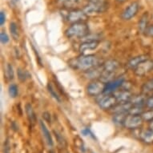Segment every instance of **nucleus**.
Listing matches in <instances>:
<instances>
[{"label": "nucleus", "instance_id": "nucleus-31", "mask_svg": "<svg viewBox=\"0 0 153 153\" xmlns=\"http://www.w3.org/2000/svg\"><path fill=\"white\" fill-rule=\"evenodd\" d=\"M0 40H1V43L3 44H7V43H9L10 38H9L8 35L5 31H2L1 34H0Z\"/></svg>", "mask_w": 153, "mask_h": 153}, {"label": "nucleus", "instance_id": "nucleus-18", "mask_svg": "<svg viewBox=\"0 0 153 153\" xmlns=\"http://www.w3.org/2000/svg\"><path fill=\"white\" fill-rule=\"evenodd\" d=\"M148 27V12H145L142 15L139 21L138 28L140 33H145L147 28Z\"/></svg>", "mask_w": 153, "mask_h": 153}, {"label": "nucleus", "instance_id": "nucleus-5", "mask_svg": "<svg viewBox=\"0 0 153 153\" xmlns=\"http://www.w3.org/2000/svg\"><path fill=\"white\" fill-rule=\"evenodd\" d=\"M106 83L102 80H92L87 87V92L90 96H99L104 92Z\"/></svg>", "mask_w": 153, "mask_h": 153}, {"label": "nucleus", "instance_id": "nucleus-24", "mask_svg": "<svg viewBox=\"0 0 153 153\" xmlns=\"http://www.w3.org/2000/svg\"><path fill=\"white\" fill-rule=\"evenodd\" d=\"M9 30H10V35L15 40L17 41L19 38V29H18V26L15 23H10V27H9Z\"/></svg>", "mask_w": 153, "mask_h": 153}, {"label": "nucleus", "instance_id": "nucleus-12", "mask_svg": "<svg viewBox=\"0 0 153 153\" xmlns=\"http://www.w3.org/2000/svg\"><path fill=\"white\" fill-rule=\"evenodd\" d=\"M103 72V64L98 67H95L94 68H91L90 70L85 71V75L88 78L95 80V79H98L99 78H101V75Z\"/></svg>", "mask_w": 153, "mask_h": 153}, {"label": "nucleus", "instance_id": "nucleus-35", "mask_svg": "<svg viewBox=\"0 0 153 153\" xmlns=\"http://www.w3.org/2000/svg\"><path fill=\"white\" fill-rule=\"evenodd\" d=\"M6 22V15L3 11H1L0 13V25L3 26Z\"/></svg>", "mask_w": 153, "mask_h": 153}, {"label": "nucleus", "instance_id": "nucleus-39", "mask_svg": "<svg viewBox=\"0 0 153 153\" xmlns=\"http://www.w3.org/2000/svg\"><path fill=\"white\" fill-rule=\"evenodd\" d=\"M13 1H14V2H15V3H17L19 0H13Z\"/></svg>", "mask_w": 153, "mask_h": 153}, {"label": "nucleus", "instance_id": "nucleus-16", "mask_svg": "<svg viewBox=\"0 0 153 153\" xmlns=\"http://www.w3.org/2000/svg\"><path fill=\"white\" fill-rule=\"evenodd\" d=\"M147 100L145 94H140V95H133L131 100L130 103L134 106H144Z\"/></svg>", "mask_w": 153, "mask_h": 153}, {"label": "nucleus", "instance_id": "nucleus-27", "mask_svg": "<svg viewBox=\"0 0 153 153\" xmlns=\"http://www.w3.org/2000/svg\"><path fill=\"white\" fill-rule=\"evenodd\" d=\"M48 90L49 91V93L51 94V95L52 96L53 98L55 99V100H57L58 102H61L60 96L59 95V94L57 93V91L55 90V88L52 86L51 83H49L48 84Z\"/></svg>", "mask_w": 153, "mask_h": 153}, {"label": "nucleus", "instance_id": "nucleus-14", "mask_svg": "<svg viewBox=\"0 0 153 153\" xmlns=\"http://www.w3.org/2000/svg\"><path fill=\"white\" fill-rule=\"evenodd\" d=\"M149 58V55H140L138 56H136L134 58L131 59L130 60L128 61V67L130 69H135L136 67H138L141 63H143V61L147 60Z\"/></svg>", "mask_w": 153, "mask_h": 153}, {"label": "nucleus", "instance_id": "nucleus-30", "mask_svg": "<svg viewBox=\"0 0 153 153\" xmlns=\"http://www.w3.org/2000/svg\"><path fill=\"white\" fill-rule=\"evenodd\" d=\"M6 75L10 80L14 79V69L12 65L10 63H7L6 66Z\"/></svg>", "mask_w": 153, "mask_h": 153}, {"label": "nucleus", "instance_id": "nucleus-4", "mask_svg": "<svg viewBox=\"0 0 153 153\" xmlns=\"http://www.w3.org/2000/svg\"><path fill=\"white\" fill-rule=\"evenodd\" d=\"M105 0H89L83 10L88 15L103 12L106 8Z\"/></svg>", "mask_w": 153, "mask_h": 153}, {"label": "nucleus", "instance_id": "nucleus-15", "mask_svg": "<svg viewBox=\"0 0 153 153\" xmlns=\"http://www.w3.org/2000/svg\"><path fill=\"white\" fill-rule=\"evenodd\" d=\"M132 104L130 102L123 103H117L115 107H113L111 110L113 114H118V113H128L130 108H131Z\"/></svg>", "mask_w": 153, "mask_h": 153}, {"label": "nucleus", "instance_id": "nucleus-37", "mask_svg": "<svg viewBox=\"0 0 153 153\" xmlns=\"http://www.w3.org/2000/svg\"><path fill=\"white\" fill-rule=\"evenodd\" d=\"M149 128H150L151 130L153 131V120H152L150 122V125H149Z\"/></svg>", "mask_w": 153, "mask_h": 153}, {"label": "nucleus", "instance_id": "nucleus-21", "mask_svg": "<svg viewBox=\"0 0 153 153\" xmlns=\"http://www.w3.org/2000/svg\"><path fill=\"white\" fill-rule=\"evenodd\" d=\"M82 0H59V2L61 5L64 7L72 8L78 6Z\"/></svg>", "mask_w": 153, "mask_h": 153}, {"label": "nucleus", "instance_id": "nucleus-6", "mask_svg": "<svg viewBox=\"0 0 153 153\" xmlns=\"http://www.w3.org/2000/svg\"><path fill=\"white\" fill-rule=\"evenodd\" d=\"M88 15L84 12V10L79 9H73L70 10L67 16L68 22L71 23H85L88 20Z\"/></svg>", "mask_w": 153, "mask_h": 153}, {"label": "nucleus", "instance_id": "nucleus-2", "mask_svg": "<svg viewBox=\"0 0 153 153\" xmlns=\"http://www.w3.org/2000/svg\"><path fill=\"white\" fill-rule=\"evenodd\" d=\"M89 27L85 23H75L69 27L66 30V35L68 38H82L89 35Z\"/></svg>", "mask_w": 153, "mask_h": 153}, {"label": "nucleus", "instance_id": "nucleus-8", "mask_svg": "<svg viewBox=\"0 0 153 153\" xmlns=\"http://www.w3.org/2000/svg\"><path fill=\"white\" fill-rule=\"evenodd\" d=\"M143 122V120L141 116H134V115L128 114L123 126L130 129H137L140 126L142 125Z\"/></svg>", "mask_w": 153, "mask_h": 153}, {"label": "nucleus", "instance_id": "nucleus-25", "mask_svg": "<svg viewBox=\"0 0 153 153\" xmlns=\"http://www.w3.org/2000/svg\"><path fill=\"white\" fill-rule=\"evenodd\" d=\"M143 111V106H131V108H130V110L128 111V114L130 115H134V116H141Z\"/></svg>", "mask_w": 153, "mask_h": 153}, {"label": "nucleus", "instance_id": "nucleus-13", "mask_svg": "<svg viewBox=\"0 0 153 153\" xmlns=\"http://www.w3.org/2000/svg\"><path fill=\"white\" fill-rule=\"evenodd\" d=\"M100 44L99 40H91V41H84L79 46V51L82 54H84L88 51L95 50V48H98Z\"/></svg>", "mask_w": 153, "mask_h": 153}, {"label": "nucleus", "instance_id": "nucleus-28", "mask_svg": "<svg viewBox=\"0 0 153 153\" xmlns=\"http://www.w3.org/2000/svg\"><path fill=\"white\" fill-rule=\"evenodd\" d=\"M8 92H9V95H10L11 98H16L18 94H19L18 86L16 84H15V83L10 84L9 86V88H8Z\"/></svg>", "mask_w": 153, "mask_h": 153}, {"label": "nucleus", "instance_id": "nucleus-33", "mask_svg": "<svg viewBox=\"0 0 153 153\" xmlns=\"http://www.w3.org/2000/svg\"><path fill=\"white\" fill-rule=\"evenodd\" d=\"M146 35H148L149 37L153 38V25L148 26V27L147 28L145 33H144Z\"/></svg>", "mask_w": 153, "mask_h": 153}, {"label": "nucleus", "instance_id": "nucleus-19", "mask_svg": "<svg viewBox=\"0 0 153 153\" xmlns=\"http://www.w3.org/2000/svg\"><path fill=\"white\" fill-rule=\"evenodd\" d=\"M128 113H118V114H114L112 120L114 123H116V125H123L125 119L128 116Z\"/></svg>", "mask_w": 153, "mask_h": 153}, {"label": "nucleus", "instance_id": "nucleus-10", "mask_svg": "<svg viewBox=\"0 0 153 153\" xmlns=\"http://www.w3.org/2000/svg\"><path fill=\"white\" fill-rule=\"evenodd\" d=\"M124 82V79L122 78L116 79L110 81L106 83L105 89H104V92L103 93H112L116 91V90H118L119 88H121V86Z\"/></svg>", "mask_w": 153, "mask_h": 153}, {"label": "nucleus", "instance_id": "nucleus-23", "mask_svg": "<svg viewBox=\"0 0 153 153\" xmlns=\"http://www.w3.org/2000/svg\"><path fill=\"white\" fill-rule=\"evenodd\" d=\"M26 112H27V117L29 119V120L32 123H34L36 121V116H35V113L34 111V109H33L32 106L30 104H27L26 105Z\"/></svg>", "mask_w": 153, "mask_h": 153}, {"label": "nucleus", "instance_id": "nucleus-20", "mask_svg": "<svg viewBox=\"0 0 153 153\" xmlns=\"http://www.w3.org/2000/svg\"><path fill=\"white\" fill-rule=\"evenodd\" d=\"M140 137L145 143H151L153 142V131L149 130L144 131L140 133Z\"/></svg>", "mask_w": 153, "mask_h": 153}, {"label": "nucleus", "instance_id": "nucleus-22", "mask_svg": "<svg viewBox=\"0 0 153 153\" xmlns=\"http://www.w3.org/2000/svg\"><path fill=\"white\" fill-rule=\"evenodd\" d=\"M153 91V78L149 79L142 86V92L143 94H148Z\"/></svg>", "mask_w": 153, "mask_h": 153}, {"label": "nucleus", "instance_id": "nucleus-26", "mask_svg": "<svg viewBox=\"0 0 153 153\" xmlns=\"http://www.w3.org/2000/svg\"><path fill=\"white\" fill-rule=\"evenodd\" d=\"M17 75L19 79L22 81V82H24V81H26L27 79H29L30 77V74L27 71L21 69V68L17 70Z\"/></svg>", "mask_w": 153, "mask_h": 153}, {"label": "nucleus", "instance_id": "nucleus-29", "mask_svg": "<svg viewBox=\"0 0 153 153\" xmlns=\"http://www.w3.org/2000/svg\"><path fill=\"white\" fill-rule=\"evenodd\" d=\"M141 116H142L143 120L151 122L152 120H153V110L152 109H149V110L146 111H143Z\"/></svg>", "mask_w": 153, "mask_h": 153}, {"label": "nucleus", "instance_id": "nucleus-3", "mask_svg": "<svg viewBox=\"0 0 153 153\" xmlns=\"http://www.w3.org/2000/svg\"><path fill=\"white\" fill-rule=\"evenodd\" d=\"M99 96L97 103L100 108L103 110H111L118 103L115 95L111 93H103Z\"/></svg>", "mask_w": 153, "mask_h": 153}, {"label": "nucleus", "instance_id": "nucleus-17", "mask_svg": "<svg viewBox=\"0 0 153 153\" xmlns=\"http://www.w3.org/2000/svg\"><path fill=\"white\" fill-rule=\"evenodd\" d=\"M39 124H40L41 130H42V132H43V135L44 136V139H45L47 143L49 146H53L52 137H51V135L50 131H49V130L47 128V126L45 125V123H43L42 120L39 122Z\"/></svg>", "mask_w": 153, "mask_h": 153}, {"label": "nucleus", "instance_id": "nucleus-11", "mask_svg": "<svg viewBox=\"0 0 153 153\" xmlns=\"http://www.w3.org/2000/svg\"><path fill=\"white\" fill-rule=\"evenodd\" d=\"M114 95L116 96L118 103H123L130 102L133 96V95L131 94L130 91L124 90V89L119 90L118 91H115Z\"/></svg>", "mask_w": 153, "mask_h": 153}, {"label": "nucleus", "instance_id": "nucleus-32", "mask_svg": "<svg viewBox=\"0 0 153 153\" xmlns=\"http://www.w3.org/2000/svg\"><path fill=\"white\" fill-rule=\"evenodd\" d=\"M145 106L146 108H148V109H152L153 110V95L147 98Z\"/></svg>", "mask_w": 153, "mask_h": 153}, {"label": "nucleus", "instance_id": "nucleus-1", "mask_svg": "<svg viewBox=\"0 0 153 153\" xmlns=\"http://www.w3.org/2000/svg\"><path fill=\"white\" fill-rule=\"evenodd\" d=\"M69 65L76 70L87 71L91 68L100 66L101 63L100 59L95 55H82L71 59Z\"/></svg>", "mask_w": 153, "mask_h": 153}, {"label": "nucleus", "instance_id": "nucleus-9", "mask_svg": "<svg viewBox=\"0 0 153 153\" xmlns=\"http://www.w3.org/2000/svg\"><path fill=\"white\" fill-rule=\"evenodd\" d=\"M139 3L136 2L131 3L122 14V19L124 20H130L136 15L139 10Z\"/></svg>", "mask_w": 153, "mask_h": 153}, {"label": "nucleus", "instance_id": "nucleus-38", "mask_svg": "<svg viewBox=\"0 0 153 153\" xmlns=\"http://www.w3.org/2000/svg\"><path fill=\"white\" fill-rule=\"evenodd\" d=\"M118 2H120V3H123V2H124L125 0H117Z\"/></svg>", "mask_w": 153, "mask_h": 153}, {"label": "nucleus", "instance_id": "nucleus-36", "mask_svg": "<svg viewBox=\"0 0 153 153\" xmlns=\"http://www.w3.org/2000/svg\"><path fill=\"white\" fill-rule=\"evenodd\" d=\"M4 153H10V146H9L8 140H7L5 145H4Z\"/></svg>", "mask_w": 153, "mask_h": 153}, {"label": "nucleus", "instance_id": "nucleus-34", "mask_svg": "<svg viewBox=\"0 0 153 153\" xmlns=\"http://www.w3.org/2000/svg\"><path fill=\"white\" fill-rule=\"evenodd\" d=\"M81 134H82V135L84 136H92L93 138H95V137H94V136H93V134L91 133V131L89 130V128H84V129H83V130L81 131Z\"/></svg>", "mask_w": 153, "mask_h": 153}, {"label": "nucleus", "instance_id": "nucleus-7", "mask_svg": "<svg viewBox=\"0 0 153 153\" xmlns=\"http://www.w3.org/2000/svg\"><path fill=\"white\" fill-rule=\"evenodd\" d=\"M153 70V60L148 59L147 60L143 61V63H141L138 67H136L134 69V72L137 76H144L148 75V73H150Z\"/></svg>", "mask_w": 153, "mask_h": 153}]
</instances>
